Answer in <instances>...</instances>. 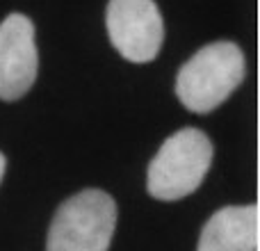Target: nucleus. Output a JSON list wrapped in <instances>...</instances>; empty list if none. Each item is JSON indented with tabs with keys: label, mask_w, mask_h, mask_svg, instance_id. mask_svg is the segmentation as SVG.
Here are the masks:
<instances>
[{
	"label": "nucleus",
	"mask_w": 260,
	"mask_h": 251,
	"mask_svg": "<svg viewBox=\"0 0 260 251\" xmlns=\"http://www.w3.org/2000/svg\"><path fill=\"white\" fill-rule=\"evenodd\" d=\"M247 76L244 53L235 41H212L192 55L176 76V96L194 114L217 110Z\"/></svg>",
	"instance_id": "f257e3e1"
},
{
	"label": "nucleus",
	"mask_w": 260,
	"mask_h": 251,
	"mask_svg": "<svg viewBox=\"0 0 260 251\" xmlns=\"http://www.w3.org/2000/svg\"><path fill=\"white\" fill-rule=\"evenodd\" d=\"M212 142L199 128H180L148 162L146 190L153 199L178 201L197 192L212 165Z\"/></svg>",
	"instance_id": "f03ea898"
},
{
	"label": "nucleus",
	"mask_w": 260,
	"mask_h": 251,
	"mask_svg": "<svg viewBox=\"0 0 260 251\" xmlns=\"http://www.w3.org/2000/svg\"><path fill=\"white\" fill-rule=\"evenodd\" d=\"M114 226V199L103 190H82L57 208L48 229L46 251H108Z\"/></svg>",
	"instance_id": "7ed1b4c3"
},
{
	"label": "nucleus",
	"mask_w": 260,
	"mask_h": 251,
	"mask_svg": "<svg viewBox=\"0 0 260 251\" xmlns=\"http://www.w3.org/2000/svg\"><path fill=\"white\" fill-rule=\"evenodd\" d=\"M105 25L119 55L135 64L155 59L165 41V23L155 0H110Z\"/></svg>",
	"instance_id": "20e7f679"
},
{
	"label": "nucleus",
	"mask_w": 260,
	"mask_h": 251,
	"mask_svg": "<svg viewBox=\"0 0 260 251\" xmlns=\"http://www.w3.org/2000/svg\"><path fill=\"white\" fill-rule=\"evenodd\" d=\"M39 71L35 25L23 14L0 23V99L16 101L30 91Z\"/></svg>",
	"instance_id": "39448f33"
},
{
	"label": "nucleus",
	"mask_w": 260,
	"mask_h": 251,
	"mask_svg": "<svg viewBox=\"0 0 260 251\" xmlns=\"http://www.w3.org/2000/svg\"><path fill=\"white\" fill-rule=\"evenodd\" d=\"M260 206L219 208L199 235L197 251H258Z\"/></svg>",
	"instance_id": "423d86ee"
},
{
	"label": "nucleus",
	"mask_w": 260,
	"mask_h": 251,
	"mask_svg": "<svg viewBox=\"0 0 260 251\" xmlns=\"http://www.w3.org/2000/svg\"><path fill=\"white\" fill-rule=\"evenodd\" d=\"M5 167H7V160H5V155L0 153V180H3V176H5Z\"/></svg>",
	"instance_id": "0eeeda50"
},
{
	"label": "nucleus",
	"mask_w": 260,
	"mask_h": 251,
	"mask_svg": "<svg viewBox=\"0 0 260 251\" xmlns=\"http://www.w3.org/2000/svg\"><path fill=\"white\" fill-rule=\"evenodd\" d=\"M258 249H260V247H258Z\"/></svg>",
	"instance_id": "6e6552de"
}]
</instances>
